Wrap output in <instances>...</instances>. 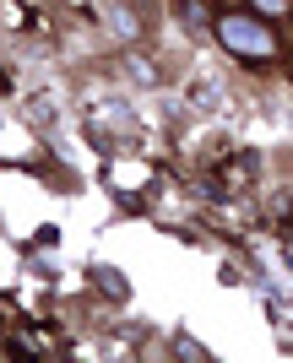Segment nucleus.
<instances>
[{"label":"nucleus","mask_w":293,"mask_h":363,"mask_svg":"<svg viewBox=\"0 0 293 363\" xmlns=\"http://www.w3.org/2000/svg\"><path fill=\"white\" fill-rule=\"evenodd\" d=\"M255 6H261L266 16H277V11H282V0H255Z\"/></svg>","instance_id":"2"},{"label":"nucleus","mask_w":293,"mask_h":363,"mask_svg":"<svg viewBox=\"0 0 293 363\" xmlns=\"http://www.w3.org/2000/svg\"><path fill=\"white\" fill-rule=\"evenodd\" d=\"M217 38H223L233 55H250V60L272 55V33H266L261 22H250V16H223V22H217Z\"/></svg>","instance_id":"1"}]
</instances>
